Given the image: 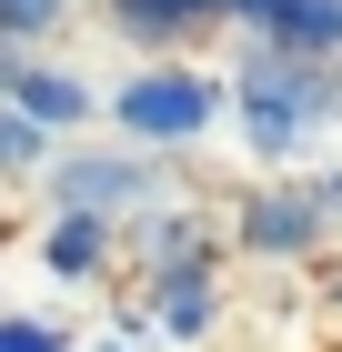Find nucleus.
I'll return each mask as SVG.
<instances>
[{
  "label": "nucleus",
  "instance_id": "nucleus-3",
  "mask_svg": "<svg viewBox=\"0 0 342 352\" xmlns=\"http://www.w3.org/2000/svg\"><path fill=\"white\" fill-rule=\"evenodd\" d=\"M51 191L71 201V212H131L141 191H151V171H141V141L131 151H61V171H51Z\"/></svg>",
  "mask_w": 342,
  "mask_h": 352
},
{
  "label": "nucleus",
  "instance_id": "nucleus-4",
  "mask_svg": "<svg viewBox=\"0 0 342 352\" xmlns=\"http://www.w3.org/2000/svg\"><path fill=\"white\" fill-rule=\"evenodd\" d=\"M41 262H51L61 282H101L111 272V212H71V201H61L51 232H41Z\"/></svg>",
  "mask_w": 342,
  "mask_h": 352
},
{
  "label": "nucleus",
  "instance_id": "nucleus-1",
  "mask_svg": "<svg viewBox=\"0 0 342 352\" xmlns=\"http://www.w3.org/2000/svg\"><path fill=\"white\" fill-rule=\"evenodd\" d=\"M222 101L232 91L211 81V71H191V60H141L131 81L111 91V131L141 141V151H182V141H202L222 121Z\"/></svg>",
  "mask_w": 342,
  "mask_h": 352
},
{
  "label": "nucleus",
  "instance_id": "nucleus-8",
  "mask_svg": "<svg viewBox=\"0 0 342 352\" xmlns=\"http://www.w3.org/2000/svg\"><path fill=\"white\" fill-rule=\"evenodd\" d=\"M302 232H312V212H292L282 191H272L262 212H252V242H262V252H282V242H302Z\"/></svg>",
  "mask_w": 342,
  "mask_h": 352
},
{
  "label": "nucleus",
  "instance_id": "nucleus-5",
  "mask_svg": "<svg viewBox=\"0 0 342 352\" xmlns=\"http://www.w3.org/2000/svg\"><path fill=\"white\" fill-rule=\"evenodd\" d=\"M51 121H30V111H10V101H0V171H10V191H41V182H51Z\"/></svg>",
  "mask_w": 342,
  "mask_h": 352
},
{
  "label": "nucleus",
  "instance_id": "nucleus-7",
  "mask_svg": "<svg viewBox=\"0 0 342 352\" xmlns=\"http://www.w3.org/2000/svg\"><path fill=\"white\" fill-rule=\"evenodd\" d=\"M71 10H81V0H0V30H10V51H41Z\"/></svg>",
  "mask_w": 342,
  "mask_h": 352
},
{
  "label": "nucleus",
  "instance_id": "nucleus-2",
  "mask_svg": "<svg viewBox=\"0 0 342 352\" xmlns=\"http://www.w3.org/2000/svg\"><path fill=\"white\" fill-rule=\"evenodd\" d=\"M0 101L10 111H30V121H51V131H91V121H101L111 111V91H91L81 81V71H51V60L41 51H10V71H0Z\"/></svg>",
  "mask_w": 342,
  "mask_h": 352
},
{
  "label": "nucleus",
  "instance_id": "nucleus-11",
  "mask_svg": "<svg viewBox=\"0 0 342 352\" xmlns=\"http://www.w3.org/2000/svg\"><path fill=\"white\" fill-rule=\"evenodd\" d=\"M332 111H342V60H332Z\"/></svg>",
  "mask_w": 342,
  "mask_h": 352
},
{
  "label": "nucleus",
  "instance_id": "nucleus-10",
  "mask_svg": "<svg viewBox=\"0 0 342 352\" xmlns=\"http://www.w3.org/2000/svg\"><path fill=\"white\" fill-rule=\"evenodd\" d=\"M91 352H131V332H101V342H91Z\"/></svg>",
  "mask_w": 342,
  "mask_h": 352
},
{
  "label": "nucleus",
  "instance_id": "nucleus-6",
  "mask_svg": "<svg viewBox=\"0 0 342 352\" xmlns=\"http://www.w3.org/2000/svg\"><path fill=\"white\" fill-rule=\"evenodd\" d=\"M242 0H111V21L121 30H191V21H222Z\"/></svg>",
  "mask_w": 342,
  "mask_h": 352
},
{
  "label": "nucleus",
  "instance_id": "nucleus-9",
  "mask_svg": "<svg viewBox=\"0 0 342 352\" xmlns=\"http://www.w3.org/2000/svg\"><path fill=\"white\" fill-rule=\"evenodd\" d=\"M0 342H10V352H71V342H61L51 322H10V332H0Z\"/></svg>",
  "mask_w": 342,
  "mask_h": 352
}]
</instances>
